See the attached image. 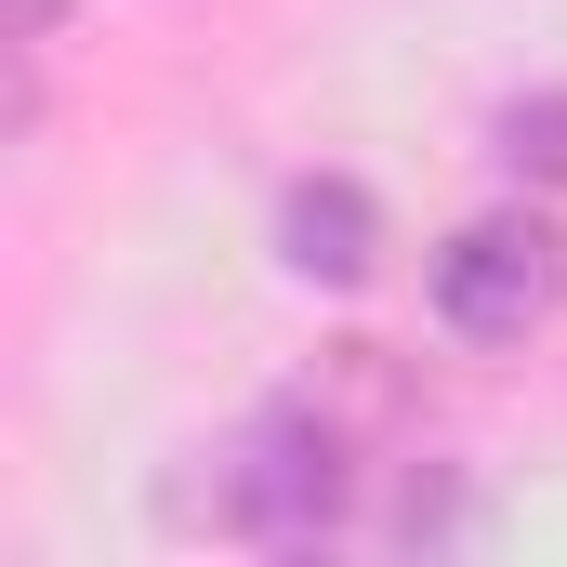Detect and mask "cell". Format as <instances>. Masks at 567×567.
I'll return each instance as SVG.
<instances>
[{"label": "cell", "mask_w": 567, "mask_h": 567, "mask_svg": "<svg viewBox=\"0 0 567 567\" xmlns=\"http://www.w3.org/2000/svg\"><path fill=\"white\" fill-rule=\"evenodd\" d=\"M212 528L225 542H330L343 528V435L317 423V410H265V423L225 449V475H212Z\"/></svg>", "instance_id": "cell-1"}, {"label": "cell", "mask_w": 567, "mask_h": 567, "mask_svg": "<svg viewBox=\"0 0 567 567\" xmlns=\"http://www.w3.org/2000/svg\"><path fill=\"white\" fill-rule=\"evenodd\" d=\"M555 238L528 225V212H488V225H462L449 251H435V317L462 330V343H528L542 317H555Z\"/></svg>", "instance_id": "cell-2"}, {"label": "cell", "mask_w": 567, "mask_h": 567, "mask_svg": "<svg viewBox=\"0 0 567 567\" xmlns=\"http://www.w3.org/2000/svg\"><path fill=\"white\" fill-rule=\"evenodd\" d=\"M278 238H290V278H370V198H357V185H303V198H290L278 212Z\"/></svg>", "instance_id": "cell-3"}, {"label": "cell", "mask_w": 567, "mask_h": 567, "mask_svg": "<svg viewBox=\"0 0 567 567\" xmlns=\"http://www.w3.org/2000/svg\"><path fill=\"white\" fill-rule=\"evenodd\" d=\"M502 158H515V172H555V185H567V106H515V120H502Z\"/></svg>", "instance_id": "cell-4"}]
</instances>
